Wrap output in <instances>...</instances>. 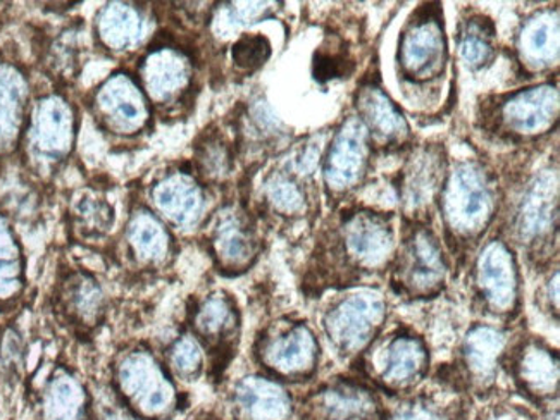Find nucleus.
Masks as SVG:
<instances>
[{"label":"nucleus","instance_id":"nucleus-1","mask_svg":"<svg viewBox=\"0 0 560 420\" xmlns=\"http://www.w3.org/2000/svg\"><path fill=\"white\" fill-rule=\"evenodd\" d=\"M398 243L397 214L370 206L340 210L322 242L323 266L331 284L362 287L390 271Z\"/></svg>","mask_w":560,"mask_h":420},{"label":"nucleus","instance_id":"nucleus-2","mask_svg":"<svg viewBox=\"0 0 560 420\" xmlns=\"http://www.w3.org/2000/svg\"><path fill=\"white\" fill-rule=\"evenodd\" d=\"M504 188L487 162L467 158L448 162L436 198L443 240L452 255L472 252L495 223Z\"/></svg>","mask_w":560,"mask_h":420},{"label":"nucleus","instance_id":"nucleus-3","mask_svg":"<svg viewBox=\"0 0 560 420\" xmlns=\"http://www.w3.org/2000/svg\"><path fill=\"white\" fill-rule=\"evenodd\" d=\"M483 133L511 145L541 142L559 125V85L541 81L511 92L497 93L478 104L476 114Z\"/></svg>","mask_w":560,"mask_h":420},{"label":"nucleus","instance_id":"nucleus-4","mask_svg":"<svg viewBox=\"0 0 560 420\" xmlns=\"http://www.w3.org/2000/svg\"><path fill=\"white\" fill-rule=\"evenodd\" d=\"M508 236H502L514 250L521 248L536 264L557 257L559 248V170L540 167L521 183L511 200Z\"/></svg>","mask_w":560,"mask_h":420},{"label":"nucleus","instance_id":"nucleus-5","mask_svg":"<svg viewBox=\"0 0 560 420\" xmlns=\"http://www.w3.org/2000/svg\"><path fill=\"white\" fill-rule=\"evenodd\" d=\"M388 275L395 293L412 302L434 299L445 290L451 259L430 221H404Z\"/></svg>","mask_w":560,"mask_h":420},{"label":"nucleus","instance_id":"nucleus-6","mask_svg":"<svg viewBox=\"0 0 560 420\" xmlns=\"http://www.w3.org/2000/svg\"><path fill=\"white\" fill-rule=\"evenodd\" d=\"M388 319L385 295L370 284L341 288L322 314V329L335 355L358 360L370 348Z\"/></svg>","mask_w":560,"mask_h":420},{"label":"nucleus","instance_id":"nucleus-7","mask_svg":"<svg viewBox=\"0 0 560 420\" xmlns=\"http://www.w3.org/2000/svg\"><path fill=\"white\" fill-rule=\"evenodd\" d=\"M365 383L376 392L410 395L421 386L430 372L427 341L415 331L397 326L386 331L359 357Z\"/></svg>","mask_w":560,"mask_h":420},{"label":"nucleus","instance_id":"nucleus-8","mask_svg":"<svg viewBox=\"0 0 560 420\" xmlns=\"http://www.w3.org/2000/svg\"><path fill=\"white\" fill-rule=\"evenodd\" d=\"M472 303L488 319L509 324L523 308V278L514 248L500 235L478 247L469 275Z\"/></svg>","mask_w":560,"mask_h":420},{"label":"nucleus","instance_id":"nucleus-9","mask_svg":"<svg viewBox=\"0 0 560 420\" xmlns=\"http://www.w3.org/2000/svg\"><path fill=\"white\" fill-rule=\"evenodd\" d=\"M398 78L416 89L433 85L445 77L448 40L440 4H422L407 18L397 45Z\"/></svg>","mask_w":560,"mask_h":420},{"label":"nucleus","instance_id":"nucleus-10","mask_svg":"<svg viewBox=\"0 0 560 420\" xmlns=\"http://www.w3.org/2000/svg\"><path fill=\"white\" fill-rule=\"evenodd\" d=\"M374 149L370 135L355 114H347L331 131L323 154V183L329 202L335 206L359 191L370 178Z\"/></svg>","mask_w":560,"mask_h":420},{"label":"nucleus","instance_id":"nucleus-11","mask_svg":"<svg viewBox=\"0 0 560 420\" xmlns=\"http://www.w3.org/2000/svg\"><path fill=\"white\" fill-rule=\"evenodd\" d=\"M447 167V152L440 143L410 149L394 182L395 203L404 221H430Z\"/></svg>","mask_w":560,"mask_h":420},{"label":"nucleus","instance_id":"nucleus-12","mask_svg":"<svg viewBox=\"0 0 560 420\" xmlns=\"http://www.w3.org/2000/svg\"><path fill=\"white\" fill-rule=\"evenodd\" d=\"M256 355L259 364L278 380L305 381L316 374L322 348L308 324L280 320L262 332Z\"/></svg>","mask_w":560,"mask_h":420},{"label":"nucleus","instance_id":"nucleus-13","mask_svg":"<svg viewBox=\"0 0 560 420\" xmlns=\"http://www.w3.org/2000/svg\"><path fill=\"white\" fill-rule=\"evenodd\" d=\"M119 393L147 420H164L178 407V392L166 369L149 352H131L116 372Z\"/></svg>","mask_w":560,"mask_h":420},{"label":"nucleus","instance_id":"nucleus-14","mask_svg":"<svg viewBox=\"0 0 560 420\" xmlns=\"http://www.w3.org/2000/svg\"><path fill=\"white\" fill-rule=\"evenodd\" d=\"M502 368L508 369L517 392L532 404L550 407L559 398V353L538 336H521L509 345Z\"/></svg>","mask_w":560,"mask_h":420},{"label":"nucleus","instance_id":"nucleus-15","mask_svg":"<svg viewBox=\"0 0 560 420\" xmlns=\"http://www.w3.org/2000/svg\"><path fill=\"white\" fill-rule=\"evenodd\" d=\"M353 114L370 135L374 152L394 154L409 149L412 131L402 109L374 81H365L353 97Z\"/></svg>","mask_w":560,"mask_h":420},{"label":"nucleus","instance_id":"nucleus-16","mask_svg":"<svg viewBox=\"0 0 560 420\" xmlns=\"http://www.w3.org/2000/svg\"><path fill=\"white\" fill-rule=\"evenodd\" d=\"M212 257L226 275H242L260 254V236L254 219L242 207L228 206L214 215L209 233Z\"/></svg>","mask_w":560,"mask_h":420},{"label":"nucleus","instance_id":"nucleus-17","mask_svg":"<svg viewBox=\"0 0 560 420\" xmlns=\"http://www.w3.org/2000/svg\"><path fill=\"white\" fill-rule=\"evenodd\" d=\"M304 412V420H386L376 389L355 380L325 384L308 398Z\"/></svg>","mask_w":560,"mask_h":420},{"label":"nucleus","instance_id":"nucleus-18","mask_svg":"<svg viewBox=\"0 0 560 420\" xmlns=\"http://www.w3.org/2000/svg\"><path fill=\"white\" fill-rule=\"evenodd\" d=\"M511 340L504 328L479 323L469 328L459 348V371L469 392L485 395L499 380L505 350Z\"/></svg>","mask_w":560,"mask_h":420},{"label":"nucleus","instance_id":"nucleus-19","mask_svg":"<svg viewBox=\"0 0 560 420\" xmlns=\"http://www.w3.org/2000/svg\"><path fill=\"white\" fill-rule=\"evenodd\" d=\"M514 56L528 78L552 73L559 66V8H538L524 18L514 37Z\"/></svg>","mask_w":560,"mask_h":420},{"label":"nucleus","instance_id":"nucleus-20","mask_svg":"<svg viewBox=\"0 0 560 420\" xmlns=\"http://www.w3.org/2000/svg\"><path fill=\"white\" fill-rule=\"evenodd\" d=\"M232 410L235 420H290L293 400L280 381L254 374L233 386Z\"/></svg>","mask_w":560,"mask_h":420},{"label":"nucleus","instance_id":"nucleus-21","mask_svg":"<svg viewBox=\"0 0 560 420\" xmlns=\"http://www.w3.org/2000/svg\"><path fill=\"white\" fill-rule=\"evenodd\" d=\"M154 202L159 212L178 230H194L208 209V195L196 176L185 171L170 174L155 186Z\"/></svg>","mask_w":560,"mask_h":420},{"label":"nucleus","instance_id":"nucleus-22","mask_svg":"<svg viewBox=\"0 0 560 420\" xmlns=\"http://www.w3.org/2000/svg\"><path fill=\"white\" fill-rule=\"evenodd\" d=\"M240 314L235 300L223 291H214L202 299L191 312V335L218 355L232 352L238 340Z\"/></svg>","mask_w":560,"mask_h":420},{"label":"nucleus","instance_id":"nucleus-23","mask_svg":"<svg viewBox=\"0 0 560 420\" xmlns=\"http://www.w3.org/2000/svg\"><path fill=\"white\" fill-rule=\"evenodd\" d=\"M145 92L158 102L178 104L194 81V65L190 57L175 47L155 50L143 65Z\"/></svg>","mask_w":560,"mask_h":420},{"label":"nucleus","instance_id":"nucleus-24","mask_svg":"<svg viewBox=\"0 0 560 420\" xmlns=\"http://www.w3.org/2000/svg\"><path fill=\"white\" fill-rule=\"evenodd\" d=\"M455 44L467 68L472 71L490 68L499 52L495 23L483 13L467 11L466 16L460 18L457 25Z\"/></svg>","mask_w":560,"mask_h":420},{"label":"nucleus","instance_id":"nucleus-25","mask_svg":"<svg viewBox=\"0 0 560 420\" xmlns=\"http://www.w3.org/2000/svg\"><path fill=\"white\" fill-rule=\"evenodd\" d=\"M107 121L121 131H133L145 122L147 101L140 89H135L128 78H114L104 86L98 97Z\"/></svg>","mask_w":560,"mask_h":420},{"label":"nucleus","instance_id":"nucleus-26","mask_svg":"<svg viewBox=\"0 0 560 420\" xmlns=\"http://www.w3.org/2000/svg\"><path fill=\"white\" fill-rule=\"evenodd\" d=\"M386 420H466V412L455 392H422L386 410Z\"/></svg>","mask_w":560,"mask_h":420},{"label":"nucleus","instance_id":"nucleus-27","mask_svg":"<svg viewBox=\"0 0 560 420\" xmlns=\"http://www.w3.org/2000/svg\"><path fill=\"white\" fill-rule=\"evenodd\" d=\"M42 420H89V398L80 381L57 374L45 389Z\"/></svg>","mask_w":560,"mask_h":420},{"label":"nucleus","instance_id":"nucleus-28","mask_svg":"<svg viewBox=\"0 0 560 420\" xmlns=\"http://www.w3.org/2000/svg\"><path fill=\"white\" fill-rule=\"evenodd\" d=\"M131 248L139 257L140 262L159 266L170 259L173 250V240L164 224L149 212L135 215L130 231H128Z\"/></svg>","mask_w":560,"mask_h":420},{"label":"nucleus","instance_id":"nucleus-29","mask_svg":"<svg viewBox=\"0 0 560 420\" xmlns=\"http://www.w3.org/2000/svg\"><path fill=\"white\" fill-rule=\"evenodd\" d=\"M143 21L145 20L127 5L104 9L101 18V37L110 47L127 49L142 38Z\"/></svg>","mask_w":560,"mask_h":420},{"label":"nucleus","instance_id":"nucleus-30","mask_svg":"<svg viewBox=\"0 0 560 420\" xmlns=\"http://www.w3.org/2000/svg\"><path fill=\"white\" fill-rule=\"evenodd\" d=\"M196 161L203 182H223L233 170L232 147L228 145L220 133H208L197 145Z\"/></svg>","mask_w":560,"mask_h":420},{"label":"nucleus","instance_id":"nucleus-31","mask_svg":"<svg viewBox=\"0 0 560 420\" xmlns=\"http://www.w3.org/2000/svg\"><path fill=\"white\" fill-rule=\"evenodd\" d=\"M203 352L206 350L202 345L191 332L179 336L167 353V362H170L173 376L185 381V383H194L199 380L202 376L203 364H206V353Z\"/></svg>","mask_w":560,"mask_h":420},{"label":"nucleus","instance_id":"nucleus-32","mask_svg":"<svg viewBox=\"0 0 560 420\" xmlns=\"http://www.w3.org/2000/svg\"><path fill=\"white\" fill-rule=\"evenodd\" d=\"M66 307L77 319L95 323L102 312V291L90 278H77L65 291Z\"/></svg>","mask_w":560,"mask_h":420},{"label":"nucleus","instance_id":"nucleus-33","mask_svg":"<svg viewBox=\"0 0 560 420\" xmlns=\"http://www.w3.org/2000/svg\"><path fill=\"white\" fill-rule=\"evenodd\" d=\"M271 57V42L260 33H245L232 45V61L236 69L253 73Z\"/></svg>","mask_w":560,"mask_h":420},{"label":"nucleus","instance_id":"nucleus-34","mask_svg":"<svg viewBox=\"0 0 560 420\" xmlns=\"http://www.w3.org/2000/svg\"><path fill=\"white\" fill-rule=\"evenodd\" d=\"M541 295H544L545 311L550 315L553 314V319H559V269L557 267H553V271L548 275Z\"/></svg>","mask_w":560,"mask_h":420},{"label":"nucleus","instance_id":"nucleus-35","mask_svg":"<svg viewBox=\"0 0 560 420\" xmlns=\"http://www.w3.org/2000/svg\"><path fill=\"white\" fill-rule=\"evenodd\" d=\"M488 420H533L529 413L523 408L512 405V407H499L495 412L488 417Z\"/></svg>","mask_w":560,"mask_h":420},{"label":"nucleus","instance_id":"nucleus-36","mask_svg":"<svg viewBox=\"0 0 560 420\" xmlns=\"http://www.w3.org/2000/svg\"><path fill=\"white\" fill-rule=\"evenodd\" d=\"M541 420H559V408H552V405H550V408L545 412L544 419Z\"/></svg>","mask_w":560,"mask_h":420}]
</instances>
